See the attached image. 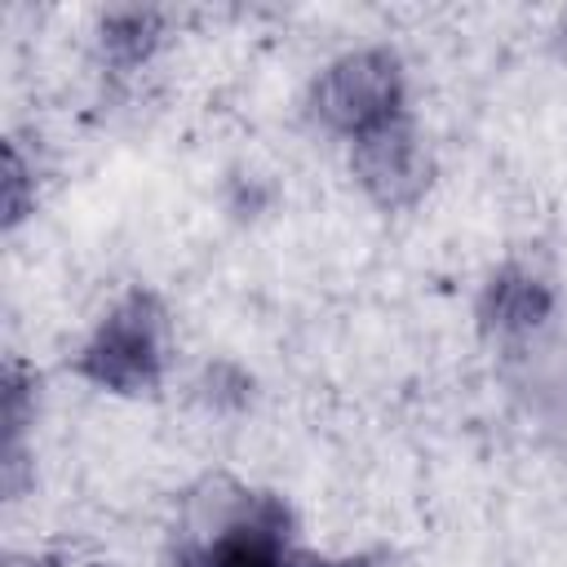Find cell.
<instances>
[{
    "mask_svg": "<svg viewBox=\"0 0 567 567\" xmlns=\"http://www.w3.org/2000/svg\"><path fill=\"white\" fill-rule=\"evenodd\" d=\"M80 372L115 394L155 390L164 372V310L151 292H128L80 350Z\"/></svg>",
    "mask_w": 567,
    "mask_h": 567,
    "instance_id": "obj_1",
    "label": "cell"
},
{
    "mask_svg": "<svg viewBox=\"0 0 567 567\" xmlns=\"http://www.w3.org/2000/svg\"><path fill=\"white\" fill-rule=\"evenodd\" d=\"M315 115L350 142L403 115V71L385 49L337 58L315 84Z\"/></svg>",
    "mask_w": 567,
    "mask_h": 567,
    "instance_id": "obj_2",
    "label": "cell"
},
{
    "mask_svg": "<svg viewBox=\"0 0 567 567\" xmlns=\"http://www.w3.org/2000/svg\"><path fill=\"white\" fill-rule=\"evenodd\" d=\"M350 159H354V177L363 182V190L381 208L412 204L430 182V159H425V146H421L408 115L377 124L363 137H354Z\"/></svg>",
    "mask_w": 567,
    "mask_h": 567,
    "instance_id": "obj_3",
    "label": "cell"
},
{
    "mask_svg": "<svg viewBox=\"0 0 567 567\" xmlns=\"http://www.w3.org/2000/svg\"><path fill=\"white\" fill-rule=\"evenodd\" d=\"M199 567H292L284 509L266 496H239L204 532Z\"/></svg>",
    "mask_w": 567,
    "mask_h": 567,
    "instance_id": "obj_4",
    "label": "cell"
},
{
    "mask_svg": "<svg viewBox=\"0 0 567 567\" xmlns=\"http://www.w3.org/2000/svg\"><path fill=\"white\" fill-rule=\"evenodd\" d=\"M545 315H549V288H545L532 270L505 266L501 275H492L487 292H483V323H487L496 337L527 332V328H536Z\"/></svg>",
    "mask_w": 567,
    "mask_h": 567,
    "instance_id": "obj_5",
    "label": "cell"
},
{
    "mask_svg": "<svg viewBox=\"0 0 567 567\" xmlns=\"http://www.w3.org/2000/svg\"><path fill=\"white\" fill-rule=\"evenodd\" d=\"M102 40H106V53L111 58L142 62L155 49V40H159V18L151 9H115L102 22Z\"/></svg>",
    "mask_w": 567,
    "mask_h": 567,
    "instance_id": "obj_6",
    "label": "cell"
},
{
    "mask_svg": "<svg viewBox=\"0 0 567 567\" xmlns=\"http://www.w3.org/2000/svg\"><path fill=\"white\" fill-rule=\"evenodd\" d=\"M310 567H377L372 558H337V563H310Z\"/></svg>",
    "mask_w": 567,
    "mask_h": 567,
    "instance_id": "obj_7",
    "label": "cell"
}]
</instances>
